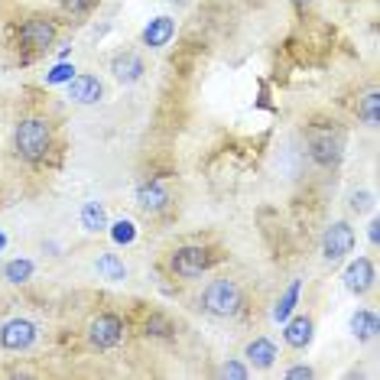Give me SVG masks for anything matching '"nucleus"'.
<instances>
[{
    "label": "nucleus",
    "instance_id": "obj_8",
    "mask_svg": "<svg viewBox=\"0 0 380 380\" xmlns=\"http://www.w3.org/2000/svg\"><path fill=\"white\" fill-rule=\"evenodd\" d=\"M374 260L371 257H357L348 264V270H344V289H348L351 296H367L374 289Z\"/></svg>",
    "mask_w": 380,
    "mask_h": 380
},
{
    "label": "nucleus",
    "instance_id": "obj_6",
    "mask_svg": "<svg viewBox=\"0 0 380 380\" xmlns=\"http://www.w3.org/2000/svg\"><path fill=\"white\" fill-rule=\"evenodd\" d=\"M351 251H354V228L348 221H335L325 231V237H322V257L328 264H342Z\"/></svg>",
    "mask_w": 380,
    "mask_h": 380
},
{
    "label": "nucleus",
    "instance_id": "obj_1",
    "mask_svg": "<svg viewBox=\"0 0 380 380\" xmlns=\"http://www.w3.org/2000/svg\"><path fill=\"white\" fill-rule=\"evenodd\" d=\"M13 150L26 163H43L53 150V124L46 117H23L13 130Z\"/></svg>",
    "mask_w": 380,
    "mask_h": 380
},
{
    "label": "nucleus",
    "instance_id": "obj_20",
    "mask_svg": "<svg viewBox=\"0 0 380 380\" xmlns=\"http://www.w3.org/2000/svg\"><path fill=\"white\" fill-rule=\"evenodd\" d=\"M94 266H98V273L107 276V280H124V276H127V266L117 260V254H101Z\"/></svg>",
    "mask_w": 380,
    "mask_h": 380
},
{
    "label": "nucleus",
    "instance_id": "obj_22",
    "mask_svg": "<svg viewBox=\"0 0 380 380\" xmlns=\"http://www.w3.org/2000/svg\"><path fill=\"white\" fill-rule=\"evenodd\" d=\"M143 332H146V335H156V338H169V335H175V325L166 319V315L153 312L150 319L143 322Z\"/></svg>",
    "mask_w": 380,
    "mask_h": 380
},
{
    "label": "nucleus",
    "instance_id": "obj_17",
    "mask_svg": "<svg viewBox=\"0 0 380 380\" xmlns=\"http://www.w3.org/2000/svg\"><path fill=\"white\" fill-rule=\"evenodd\" d=\"M82 228L85 231H104L107 228V212L101 202H85L82 205Z\"/></svg>",
    "mask_w": 380,
    "mask_h": 380
},
{
    "label": "nucleus",
    "instance_id": "obj_15",
    "mask_svg": "<svg viewBox=\"0 0 380 380\" xmlns=\"http://www.w3.org/2000/svg\"><path fill=\"white\" fill-rule=\"evenodd\" d=\"M312 160L319 163V166L332 169L342 163V140H332V137H315L312 140Z\"/></svg>",
    "mask_w": 380,
    "mask_h": 380
},
{
    "label": "nucleus",
    "instance_id": "obj_25",
    "mask_svg": "<svg viewBox=\"0 0 380 380\" xmlns=\"http://www.w3.org/2000/svg\"><path fill=\"white\" fill-rule=\"evenodd\" d=\"M59 7L69 16H88L94 7H98V0H59Z\"/></svg>",
    "mask_w": 380,
    "mask_h": 380
},
{
    "label": "nucleus",
    "instance_id": "obj_19",
    "mask_svg": "<svg viewBox=\"0 0 380 380\" xmlns=\"http://www.w3.org/2000/svg\"><path fill=\"white\" fill-rule=\"evenodd\" d=\"M357 117H361L367 127H377V121H380V94L377 92H367L364 98H361V104H357Z\"/></svg>",
    "mask_w": 380,
    "mask_h": 380
},
{
    "label": "nucleus",
    "instance_id": "obj_30",
    "mask_svg": "<svg viewBox=\"0 0 380 380\" xmlns=\"http://www.w3.org/2000/svg\"><path fill=\"white\" fill-rule=\"evenodd\" d=\"M4 244H7V237H4V234H0V251H4Z\"/></svg>",
    "mask_w": 380,
    "mask_h": 380
},
{
    "label": "nucleus",
    "instance_id": "obj_29",
    "mask_svg": "<svg viewBox=\"0 0 380 380\" xmlns=\"http://www.w3.org/2000/svg\"><path fill=\"white\" fill-rule=\"evenodd\" d=\"M380 224H377V221H371V224H367V237H371V244H377L380 241Z\"/></svg>",
    "mask_w": 380,
    "mask_h": 380
},
{
    "label": "nucleus",
    "instance_id": "obj_10",
    "mask_svg": "<svg viewBox=\"0 0 380 380\" xmlns=\"http://www.w3.org/2000/svg\"><path fill=\"white\" fill-rule=\"evenodd\" d=\"M169 192H166V185L160 183V179H150V183H143L137 189V205L143 208L146 215H160V212H166L169 208Z\"/></svg>",
    "mask_w": 380,
    "mask_h": 380
},
{
    "label": "nucleus",
    "instance_id": "obj_3",
    "mask_svg": "<svg viewBox=\"0 0 380 380\" xmlns=\"http://www.w3.org/2000/svg\"><path fill=\"white\" fill-rule=\"evenodd\" d=\"M212 264H215V251H208L202 244H185V247H175V251L169 254V270H173V276H179V280H195V276H202Z\"/></svg>",
    "mask_w": 380,
    "mask_h": 380
},
{
    "label": "nucleus",
    "instance_id": "obj_11",
    "mask_svg": "<svg viewBox=\"0 0 380 380\" xmlns=\"http://www.w3.org/2000/svg\"><path fill=\"white\" fill-rule=\"evenodd\" d=\"M111 72H114L117 82L134 85V82H140V78H143L146 65H143V59H140L137 53H117L114 59H111Z\"/></svg>",
    "mask_w": 380,
    "mask_h": 380
},
{
    "label": "nucleus",
    "instance_id": "obj_21",
    "mask_svg": "<svg viewBox=\"0 0 380 380\" xmlns=\"http://www.w3.org/2000/svg\"><path fill=\"white\" fill-rule=\"evenodd\" d=\"M33 276V260H10L4 266V280L7 283H26Z\"/></svg>",
    "mask_w": 380,
    "mask_h": 380
},
{
    "label": "nucleus",
    "instance_id": "obj_9",
    "mask_svg": "<svg viewBox=\"0 0 380 380\" xmlns=\"http://www.w3.org/2000/svg\"><path fill=\"white\" fill-rule=\"evenodd\" d=\"M101 94H104V85H101L98 75L82 72L69 82V101H75V104H98Z\"/></svg>",
    "mask_w": 380,
    "mask_h": 380
},
{
    "label": "nucleus",
    "instance_id": "obj_18",
    "mask_svg": "<svg viewBox=\"0 0 380 380\" xmlns=\"http://www.w3.org/2000/svg\"><path fill=\"white\" fill-rule=\"evenodd\" d=\"M299 293H303V283L293 280V283H289V289L283 293V299L276 303V309H273V319L276 322H286L289 315H293V309H296V303H299Z\"/></svg>",
    "mask_w": 380,
    "mask_h": 380
},
{
    "label": "nucleus",
    "instance_id": "obj_5",
    "mask_svg": "<svg viewBox=\"0 0 380 380\" xmlns=\"http://www.w3.org/2000/svg\"><path fill=\"white\" fill-rule=\"evenodd\" d=\"M124 332H127V325H124V319L114 315V312H98V315L88 322V342L98 351L117 348V344L124 342Z\"/></svg>",
    "mask_w": 380,
    "mask_h": 380
},
{
    "label": "nucleus",
    "instance_id": "obj_31",
    "mask_svg": "<svg viewBox=\"0 0 380 380\" xmlns=\"http://www.w3.org/2000/svg\"><path fill=\"white\" fill-rule=\"evenodd\" d=\"M293 4H299V7H303V4H312V0H293Z\"/></svg>",
    "mask_w": 380,
    "mask_h": 380
},
{
    "label": "nucleus",
    "instance_id": "obj_14",
    "mask_svg": "<svg viewBox=\"0 0 380 380\" xmlns=\"http://www.w3.org/2000/svg\"><path fill=\"white\" fill-rule=\"evenodd\" d=\"M283 325H286L283 338H286L289 348H296V351L309 348V342H312V315H296V319H286Z\"/></svg>",
    "mask_w": 380,
    "mask_h": 380
},
{
    "label": "nucleus",
    "instance_id": "obj_7",
    "mask_svg": "<svg viewBox=\"0 0 380 380\" xmlns=\"http://www.w3.org/2000/svg\"><path fill=\"white\" fill-rule=\"evenodd\" d=\"M36 342V325L30 319H10L0 328V348L4 351H26Z\"/></svg>",
    "mask_w": 380,
    "mask_h": 380
},
{
    "label": "nucleus",
    "instance_id": "obj_13",
    "mask_svg": "<svg viewBox=\"0 0 380 380\" xmlns=\"http://www.w3.org/2000/svg\"><path fill=\"white\" fill-rule=\"evenodd\" d=\"M244 357H247L254 367H260V371H270V367L276 364L280 351H276V344L270 342V338H254V342L244 348Z\"/></svg>",
    "mask_w": 380,
    "mask_h": 380
},
{
    "label": "nucleus",
    "instance_id": "obj_24",
    "mask_svg": "<svg viewBox=\"0 0 380 380\" xmlns=\"http://www.w3.org/2000/svg\"><path fill=\"white\" fill-rule=\"evenodd\" d=\"M72 78H75V69H72L65 59H62L59 65H53V72H46V85H69Z\"/></svg>",
    "mask_w": 380,
    "mask_h": 380
},
{
    "label": "nucleus",
    "instance_id": "obj_27",
    "mask_svg": "<svg viewBox=\"0 0 380 380\" xmlns=\"http://www.w3.org/2000/svg\"><path fill=\"white\" fill-rule=\"evenodd\" d=\"M312 374H315V371H312L309 364H296V367H289V371H286V377L289 380H303V377H312Z\"/></svg>",
    "mask_w": 380,
    "mask_h": 380
},
{
    "label": "nucleus",
    "instance_id": "obj_26",
    "mask_svg": "<svg viewBox=\"0 0 380 380\" xmlns=\"http://www.w3.org/2000/svg\"><path fill=\"white\" fill-rule=\"evenodd\" d=\"M221 377H234V380H244V377H251V371L241 364V361H228V364L221 367Z\"/></svg>",
    "mask_w": 380,
    "mask_h": 380
},
{
    "label": "nucleus",
    "instance_id": "obj_4",
    "mask_svg": "<svg viewBox=\"0 0 380 380\" xmlns=\"http://www.w3.org/2000/svg\"><path fill=\"white\" fill-rule=\"evenodd\" d=\"M55 36H59V23H55V20H49V16H43V13L26 16L23 23H20V30H16L20 46H23L26 53H33V55L46 53V49L55 43Z\"/></svg>",
    "mask_w": 380,
    "mask_h": 380
},
{
    "label": "nucleus",
    "instance_id": "obj_16",
    "mask_svg": "<svg viewBox=\"0 0 380 380\" xmlns=\"http://www.w3.org/2000/svg\"><path fill=\"white\" fill-rule=\"evenodd\" d=\"M377 332H380V325L371 309H357L354 315H351V335H354L357 342H374Z\"/></svg>",
    "mask_w": 380,
    "mask_h": 380
},
{
    "label": "nucleus",
    "instance_id": "obj_12",
    "mask_svg": "<svg viewBox=\"0 0 380 380\" xmlns=\"http://www.w3.org/2000/svg\"><path fill=\"white\" fill-rule=\"evenodd\" d=\"M175 36V20L173 16H156V20H150L146 23V30H143V46H150V49H163V46H169V39Z\"/></svg>",
    "mask_w": 380,
    "mask_h": 380
},
{
    "label": "nucleus",
    "instance_id": "obj_28",
    "mask_svg": "<svg viewBox=\"0 0 380 380\" xmlns=\"http://www.w3.org/2000/svg\"><path fill=\"white\" fill-rule=\"evenodd\" d=\"M351 208H354V212H367V208H371V192H361V195L351 198Z\"/></svg>",
    "mask_w": 380,
    "mask_h": 380
},
{
    "label": "nucleus",
    "instance_id": "obj_2",
    "mask_svg": "<svg viewBox=\"0 0 380 380\" xmlns=\"http://www.w3.org/2000/svg\"><path fill=\"white\" fill-rule=\"evenodd\" d=\"M202 309H205L208 315H218V319L237 315V312L244 309L241 286H237L234 280H228V276H218V280H212L205 286V293H202Z\"/></svg>",
    "mask_w": 380,
    "mask_h": 380
},
{
    "label": "nucleus",
    "instance_id": "obj_23",
    "mask_svg": "<svg viewBox=\"0 0 380 380\" xmlns=\"http://www.w3.org/2000/svg\"><path fill=\"white\" fill-rule=\"evenodd\" d=\"M107 228H111L114 244H134L137 241V228H134V221H114V224H107Z\"/></svg>",
    "mask_w": 380,
    "mask_h": 380
}]
</instances>
